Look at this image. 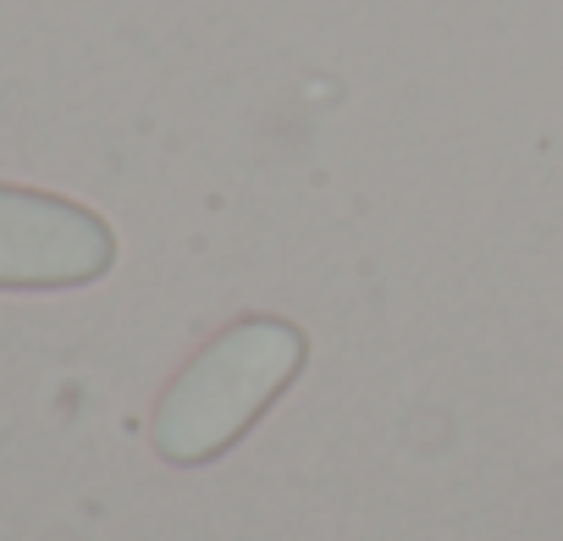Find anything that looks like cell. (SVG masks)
Wrapping results in <instances>:
<instances>
[{
    "label": "cell",
    "instance_id": "obj_1",
    "mask_svg": "<svg viewBox=\"0 0 563 541\" xmlns=\"http://www.w3.org/2000/svg\"><path fill=\"white\" fill-rule=\"evenodd\" d=\"M310 365L305 327L282 316H238L221 327L155 398L150 448L172 470L227 459Z\"/></svg>",
    "mask_w": 563,
    "mask_h": 541
},
{
    "label": "cell",
    "instance_id": "obj_2",
    "mask_svg": "<svg viewBox=\"0 0 563 541\" xmlns=\"http://www.w3.org/2000/svg\"><path fill=\"white\" fill-rule=\"evenodd\" d=\"M117 265V232L100 210L0 183V294H73L95 288Z\"/></svg>",
    "mask_w": 563,
    "mask_h": 541
}]
</instances>
